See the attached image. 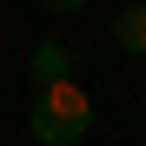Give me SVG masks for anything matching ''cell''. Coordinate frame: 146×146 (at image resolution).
I'll return each mask as SVG.
<instances>
[{"instance_id":"obj_2","label":"cell","mask_w":146,"mask_h":146,"mask_svg":"<svg viewBox=\"0 0 146 146\" xmlns=\"http://www.w3.org/2000/svg\"><path fill=\"white\" fill-rule=\"evenodd\" d=\"M27 73H33V86H60V80H73V46H66V40H40L33 53H27Z\"/></svg>"},{"instance_id":"obj_1","label":"cell","mask_w":146,"mask_h":146,"mask_svg":"<svg viewBox=\"0 0 146 146\" xmlns=\"http://www.w3.org/2000/svg\"><path fill=\"white\" fill-rule=\"evenodd\" d=\"M27 126L40 146H80L93 133V93L80 80H60V86H40L33 93V113H27Z\"/></svg>"},{"instance_id":"obj_4","label":"cell","mask_w":146,"mask_h":146,"mask_svg":"<svg viewBox=\"0 0 146 146\" xmlns=\"http://www.w3.org/2000/svg\"><path fill=\"white\" fill-rule=\"evenodd\" d=\"M40 7H46V13H80L86 0H40Z\"/></svg>"},{"instance_id":"obj_3","label":"cell","mask_w":146,"mask_h":146,"mask_svg":"<svg viewBox=\"0 0 146 146\" xmlns=\"http://www.w3.org/2000/svg\"><path fill=\"white\" fill-rule=\"evenodd\" d=\"M113 46H119V53H139V60H146V0H133V7L113 20Z\"/></svg>"}]
</instances>
